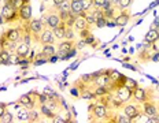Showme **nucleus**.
<instances>
[{
	"instance_id": "1",
	"label": "nucleus",
	"mask_w": 159,
	"mask_h": 123,
	"mask_svg": "<svg viewBox=\"0 0 159 123\" xmlns=\"http://www.w3.org/2000/svg\"><path fill=\"white\" fill-rule=\"evenodd\" d=\"M112 116V109H110L108 107H106L104 104L99 103L96 100V104L92 112H89V121L92 122H102V121H106V122H110Z\"/></svg>"
},
{
	"instance_id": "2",
	"label": "nucleus",
	"mask_w": 159,
	"mask_h": 123,
	"mask_svg": "<svg viewBox=\"0 0 159 123\" xmlns=\"http://www.w3.org/2000/svg\"><path fill=\"white\" fill-rule=\"evenodd\" d=\"M19 19L18 15V10H15L11 4H4L0 11V22H6V23H11Z\"/></svg>"
},
{
	"instance_id": "3",
	"label": "nucleus",
	"mask_w": 159,
	"mask_h": 123,
	"mask_svg": "<svg viewBox=\"0 0 159 123\" xmlns=\"http://www.w3.org/2000/svg\"><path fill=\"white\" fill-rule=\"evenodd\" d=\"M41 21L44 22V25L49 29H54L59 25L62 21H61V16H59V12H58V8L56 7H52L47 11V14L41 18Z\"/></svg>"
},
{
	"instance_id": "4",
	"label": "nucleus",
	"mask_w": 159,
	"mask_h": 123,
	"mask_svg": "<svg viewBox=\"0 0 159 123\" xmlns=\"http://www.w3.org/2000/svg\"><path fill=\"white\" fill-rule=\"evenodd\" d=\"M122 112L130 119V122H133L139 115L143 112V107H141L140 103H125V105L122 107Z\"/></svg>"
},
{
	"instance_id": "5",
	"label": "nucleus",
	"mask_w": 159,
	"mask_h": 123,
	"mask_svg": "<svg viewBox=\"0 0 159 123\" xmlns=\"http://www.w3.org/2000/svg\"><path fill=\"white\" fill-rule=\"evenodd\" d=\"M34 41L39 42V44H41V45H44V44H55L56 38L54 36L52 29H49V28L45 26V28L43 29V32L40 33L37 37H34Z\"/></svg>"
},
{
	"instance_id": "6",
	"label": "nucleus",
	"mask_w": 159,
	"mask_h": 123,
	"mask_svg": "<svg viewBox=\"0 0 159 123\" xmlns=\"http://www.w3.org/2000/svg\"><path fill=\"white\" fill-rule=\"evenodd\" d=\"M75 46V40H62L59 41L58 48H56V55L61 58V60H66V55L69 54V51Z\"/></svg>"
},
{
	"instance_id": "7",
	"label": "nucleus",
	"mask_w": 159,
	"mask_h": 123,
	"mask_svg": "<svg viewBox=\"0 0 159 123\" xmlns=\"http://www.w3.org/2000/svg\"><path fill=\"white\" fill-rule=\"evenodd\" d=\"M150 89H144L141 88V86H137V88L133 90V97H132V100L134 103H144V101H148V100H154V96L151 94Z\"/></svg>"
},
{
	"instance_id": "8",
	"label": "nucleus",
	"mask_w": 159,
	"mask_h": 123,
	"mask_svg": "<svg viewBox=\"0 0 159 123\" xmlns=\"http://www.w3.org/2000/svg\"><path fill=\"white\" fill-rule=\"evenodd\" d=\"M112 92H114V94L117 96V97L124 103V104L125 103H128V101H130L132 97H133V90L126 88L125 85H118Z\"/></svg>"
},
{
	"instance_id": "9",
	"label": "nucleus",
	"mask_w": 159,
	"mask_h": 123,
	"mask_svg": "<svg viewBox=\"0 0 159 123\" xmlns=\"http://www.w3.org/2000/svg\"><path fill=\"white\" fill-rule=\"evenodd\" d=\"M28 28H29V32L33 34V38H34L43 32V29L45 28V25H44V22L41 21V18H39V19H33L32 18L30 21L28 22Z\"/></svg>"
},
{
	"instance_id": "10",
	"label": "nucleus",
	"mask_w": 159,
	"mask_h": 123,
	"mask_svg": "<svg viewBox=\"0 0 159 123\" xmlns=\"http://www.w3.org/2000/svg\"><path fill=\"white\" fill-rule=\"evenodd\" d=\"M141 107H143V114L150 118V116H155V115H159V108L155 105L154 100H148V101H144L141 103Z\"/></svg>"
},
{
	"instance_id": "11",
	"label": "nucleus",
	"mask_w": 159,
	"mask_h": 123,
	"mask_svg": "<svg viewBox=\"0 0 159 123\" xmlns=\"http://www.w3.org/2000/svg\"><path fill=\"white\" fill-rule=\"evenodd\" d=\"M22 32H24V29H22V26H19V28H11L8 29L7 32L3 33V37L11 40V41H15V42H19L21 41V37H22Z\"/></svg>"
},
{
	"instance_id": "12",
	"label": "nucleus",
	"mask_w": 159,
	"mask_h": 123,
	"mask_svg": "<svg viewBox=\"0 0 159 123\" xmlns=\"http://www.w3.org/2000/svg\"><path fill=\"white\" fill-rule=\"evenodd\" d=\"M114 21H115V25L117 26L124 28V26L130 21V12H129L128 10H119V11L117 12V15H115Z\"/></svg>"
},
{
	"instance_id": "13",
	"label": "nucleus",
	"mask_w": 159,
	"mask_h": 123,
	"mask_svg": "<svg viewBox=\"0 0 159 123\" xmlns=\"http://www.w3.org/2000/svg\"><path fill=\"white\" fill-rule=\"evenodd\" d=\"M18 15H19V21H22L24 23H28L32 19V4L28 3L25 4L22 8L18 10Z\"/></svg>"
},
{
	"instance_id": "14",
	"label": "nucleus",
	"mask_w": 159,
	"mask_h": 123,
	"mask_svg": "<svg viewBox=\"0 0 159 123\" xmlns=\"http://www.w3.org/2000/svg\"><path fill=\"white\" fill-rule=\"evenodd\" d=\"M158 41H159V29H157V28H151L150 30L147 32V34H145L144 42H148V44L154 45V44H157Z\"/></svg>"
},
{
	"instance_id": "15",
	"label": "nucleus",
	"mask_w": 159,
	"mask_h": 123,
	"mask_svg": "<svg viewBox=\"0 0 159 123\" xmlns=\"http://www.w3.org/2000/svg\"><path fill=\"white\" fill-rule=\"evenodd\" d=\"M14 52L19 56V58H28L29 54L32 52V49H30V45H29V44H25V42L19 41Z\"/></svg>"
},
{
	"instance_id": "16",
	"label": "nucleus",
	"mask_w": 159,
	"mask_h": 123,
	"mask_svg": "<svg viewBox=\"0 0 159 123\" xmlns=\"http://www.w3.org/2000/svg\"><path fill=\"white\" fill-rule=\"evenodd\" d=\"M88 28H91V26H89V23L87 22V18L82 15H77V18H75V21H74V25H73V29L75 30V33L84 30V29H88Z\"/></svg>"
},
{
	"instance_id": "17",
	"label": "nucleus",
	"mask_w": 159,
	"mask_h": 123,
	"mask_svg": "<svg viewBox=\"0 0 159 123\" xmlns=\"http://www.w3.org/2000/svg\"><path fill=\"white\" fill-rule=\"evenodd\" d=\"M70 4H71V11L74 12L75 15H82V16L87 15L81 0H70Z\"/></svg>"
},
{
	"instance_id": "18",
	"label": "nucleus",
	"mask_w": 159,
	"mask_h": 123,
	"mask_svg": "<svg viewBox=\"0 0 159 123\" xmlns=\"http://www.w3.org/2000/svg\"><path fill=\"white\" fill-rule=\"evenodd\" d=\"M16 45H18V42L11 41V40L3 37V36H2V38H0V46H2V49H6V51H8V52H12V51H15Z\"/></svg>"
},
{
	"instance_id": "19",
	"label": "nucleus",
	"mask_w": 159,
	"mask_h": 123,
	"mask_svg": "<svg viewBox=\"0 0 159 123\" xmlns=\"http://www.w3.org/2000/svg\"><path fill=\"white\" fill-rule=\"evenodd\" d=\"M52 32H54V36L56 38V41H62V40H65V33H66V23L65 22H61L56 28L52 29Z\"/></svg>"
},
{
	"instance_id": "20",
	"label": "nucleus",
	"mask_w": 159,
	"mask_h": 123,
	"mask_svg": "<svg viewBox=\"0 0 159 123\" xmlns=\"http://www.w3.org/2000/svg\"><path fill=\"white\" fill-rule=\"evenodd\" d=\"M18 104H21L22 107H25V108H28V109H33V108H36V103L32 100V97L29 94H24V96H21V97L18 99Z\"/></svg>"
},
{
	"instance_id": "21",
	"label": "nucleus",
	"mask_w": 159,
	"mask_h": 123,
	"mask_svg": "<svg viewBox=\"0 0 159 123\" xmlns=\"http://www.w3.org/2000/svg\"><path fill=\"white\" fill-rule=\"evenodd\" d=\"M110 82H111L110 75H107V74H102V75H99V77H95V78H93V82H92V84L96 85V86H106V88H107V86L110 85Z\"/></svg>"
},
{
	"instance_id": "22",
	"label": "nucleus",
	"mask_w": 159,
	"mask_h": 123,
	"mask_svg": "<svg viewBox=\"0 0 159 123\" xmlns=\"http://www.w3.org/2000/svg\"><path fill=\"white\" fill-rule=\"evenodd\" d=\"M110 122H117V123H130V119L128 118L124 112H117V114H112Z\"/></svg>"
},
{
	"instance_id": "23",
	"label": "nucleus",
	"mask_w": 159,
	"mask_h": 123,
	"mask_svg": "<svg viewBox=\"0 0 159 123\" xmlns=\"http://www.w3.org/2000/svg\"><path fill=\"white\" fill-rule=\"evenodd\" d=\"M40 112H41V115H43V116H45L47 119H51V121L55 118L56 115H58L56 112H54L51 108L47 107L45 104H41V105H40Z\"/></svg>"
},
{
	"instance_id": "24",
	"label": "nucleus",
	"mask_w": 159,
	"mask_h": 123,
	"mask_svg": "<svg viewBox=\"0 0 159 123\" xmlns=\"http://www.w3.org/2000/svg\"><path fill=\"white\" fill-rule=\"evenodd\" d=\"M80 96H81L84 100H89V101H91V100H96V99H98V97H96V94H95V92L89 89V85L85 89H82L81 93H80Z\"/></svg>"
},
{
	"instance_id": "25",
	"label": "nucleus",
	"mask_w": 159,
	"mask_h": 123,
	"mask_svg": "<svg viewBox=\"0 0 159 123\" xmlns=\"http://www.w3.org/2000/svg\"><path fill=\"white\" fill-rule=\"evenodd\" d=\"M41 52L49 58L52 55H56V46L55 44H44V45H41Z\"/></svg>"
},
{
	"instance_id": "26",
	"label": "nucleus",
	"mask_w": 159,
	"mask_h": 123,
	"mask_svg": "<svg viewBox=\"0 0 159 123\" xmlns=\"http://www.w3.org/2000/svg\"><path fill=\"white\" fill-rule=\"evenodd\" d=\"M29 112H30V109L28 108H21L18 112H16V121L19 122H28L29 121Z\"/></svg>"
},
{
	"instance_id": "27",
	"label": "nucleus",
	"mask_w": 159,
	"mask_h": 123,
	"mask_svg": "<svg viewBox=\"0 0 159 123\" xmlns=\"http://www.w3.org/2000/svg\"><path fill=\"white\" fill-rule=\"evenodd\" d=\"M10 56H11V52L0 48V64H10Z\"/></svg>"
},
{
	"instance_id": "28",
	"label": "nucleus",
	"mask_w": 159,
	"mask_h": 123,
	"mask_svg": "<svg viewBox=\"0 0 159 123\" xmlns=\"http://www.w3.org/2000/svg\"><path fill=\"white\" fill-rule=\"evenodd\" d=\"M92 90L95 92L96 97H103V96H106V94H108V93H110L106 86H96V85H93V89H92Z\"/></svg>"
},
{
	"instance_id": "29",
	"label": "nucleus",
	"mask_w": 159,
	"mask_h": 123,
	"mask_svg": "<svg viewBox=\"0 0 159 123\" xmlns=\"http://www.w3.org/2000/svg\"><path fill=\"white\" fill-rule=\"evenodd\" d=\"M124 85L126 86V88L132 89V90H134V89L139 86V84H137V81H136V79L129 78V77H124Z\"/></svg>"
},
{
	"instance_id": "30",
	"label": "nucleus",
	"mask_w": 159,
	"mask_h": 123,
	"mask_svg": "<svg viewBox=\"0 0 159 123\" xmlns=\"http://www.w3.org/2000/svg\"><path fill=\"white\" fill-rule=\"evenodd\" d=\"M58 11L59 12H71V4H70V0H65L61 6H58Z\"/></svg>"
},
{
	"instance_id": "31",
	"label": "nucleus",
	"mask_w": 159,
	"mask_h": 123,
	"mask_svg": "<svg viewBox=\"0 0 159 123\" xmlns=\"http://www.w3.org/2000/svg\"><path fill=\"white\" fill-rule=\"evenodd\" d=\"M40 115H41V112L37 111L36 108L30 109V112H29V121L28 122H39L40 121Z\"/></svg>"
},
{
	"instance_id": "32",
	"label": "nucleus",
	"mask_w": 159,
	"mask_h": 123,
	"mask_svg": "<svg viewBox=\"0 0 159 123\" xmlns=\"http://www.w3.org/2000/svg\"><path fill=\"white\" fill-rule=\"evenodd\" d=\"M65 40H75V30L73 28H70V26H66Z\"/></svg>"
},
{
	"instance_id": "33",
	"label": "nucleus",
	"mask_w": 159,
	"mask_h": 123,
	"mask_svg": "<svg viewBox=\"0 0 159 123\" xmlns=\"http://www.w3.org/2000/svg\"><path fill=\"white\" fill-rule=\"evenodd\" d=\"M132 2H133V0H118L117 7H118L119 10H128L129 6L132 4Z\"/></svg>"
},
{
	"instance_id": "34",
	"label": "nucleus",
	"mask_w": 159,
	"mask_h": 123,
	"mask_svg": "<svg viewBox=\"0 0 159 123\" xmlns=\"http://www.w3.org/2000/svg\"><path fill=\"white\" fill-rule=\"evenodd\" d=\"M28 3H30V0H12V7H14L15 10H19L22 8L25 4H28Z\"/></svg>"
},
{
	"instance_id": "35",
	"label": "nucleus",
	"mask_w": 159,
	"mask_h": 123,
	"mask_svg": "<svg viewBox=\"0 0 159 123\" xmlns=\"http://www.w3.org/2000/svg\"><path fill=\"white\" fill-rule=\"evenodd\" d=\"M106 23H107V19H106L104 15H102V16H98V18H96L95 26L98 29H102V28H104V26H106Z\"/></svg>"
},
{
	"instance_id": "36",
	"label": "nucleus",
	"mask_w": 159,
	"mask_h": 123,
	"mask_svg": "<svg viewBox=\"0 0 159 123\" xmlns=\"http://www.w3.org/2000/svg\"><path fill=\"white\" fill-rule=\"evenodd\" d=\"M75 18H77V15L74 14V12H69V15H67V18H66V26H70V28H73V25H74V21H75Z\"/></svg>"
},
{
	"instance_id": "37",
	"label": "nucleus",
	"mask_w": 159,
	"mask_h": 123,
	"mask_svg": "<svg viewBox=\"0 0 159 123\" xmlns=\"http://www.w3.org/2000/svg\"><path fill=\"white\" fill-rule=\"evenodd\" d=\"M85 18H87V22L89 23V26L95 25V22H96V15H95L92 11H88L87 15H85Z\"/></svg>"
},
{
	"instance_id": "38",
	"label": "nucleus",
	"mask_w": 159,
	"mask_h": 123,
	"mask_svg": "<svg viewBox=\"0 0 159 123\" xmlns=\"http://www.w3.org/2000/svg\"><path fill=\"white\" fill-rule=\"evenodd\" d=\"M85 40V42H87V45H91V46H93V48H96V45H98V41H96V38L93 37V34H89L87 38H84Z\"/></svg>"
},
{
	"instance_id": "39",
	"label": "nucleus",
	"mask_w": 159,
	"mask_h": 123,
	"mask_svg": "<svg viewBox=\"0 0 159 123\" xmlns=\"http://www.w3.org/2000/svg\"><path fill=\"white\" fill-rule=\"evenodd\" d=\"M81 2H82V6H84L85 12L91 11L93 8V0H81Z\"/></svg>"
},
{
	"instance_id": "40",
	"label": "nucleus",
	"mask_w": 159,
	"mask_h": 123,
	"mask_svg": "<svg viewBox=\"0 0 159 123\" xmlns=\"http://www.w3.org/2000/svg\"><path fill=\"white\" fill-rule=\"evenodd\" d=\"M11 122H14V115L10 111H6L4 115H3V123H11Z\"/></svg>"
},
{
	"instance_id": "41",
	"label": "nucleus",
	"mask_w": 159,
	"mask_h": 123,
	"mask_svg": "<svg viewBox=\"0 0 159 123\" xmlns=\"http://www.w3.org/2000/svg\"><path fill=\"white\" fill-rule=\"evenodd\" d=\"M81 81L85 82L87 85L92 84V82H93V75H92V74H85V75H82V77H81Z\"/></svg>"
},
{
	"instance_id": "42",
	"label": "nucleus",
	"mask_w": 159,
	"mask_h": 123,
	"mask_svg": "<svg viewBox=\"0 0 159 123\" xmlns=\"http://www.w3.org/2000/svg\"><path fill=\"white\" fill-rule=\"evenodd\" d=\"M78 34H80V38H87L88 36L91 34V28H88V29H84V30L78 32Z\"/></svg>"
},
{
	"instance_id": "43",
	"label": "nucleus",
	"mask_w": 159,
	"mask_h": 123,
	"mask_svg": "<svg viewBox=\"0 0 159 123\" xmlns=\"http://www.w3.org/2000/svg\"><path fill=\"white\" fill-rule=\"evenodd\" d=\"M106 2H107V0H93V7L102 10V7H103V4Z\"/></svg>"
},
{
	"instance_id": "44",
	"label": "nucleus",
	"mask_w": 159,
	"mask_h": 123,
	"mask_svg": "<svg viewBox=\"0 0 159 123\" xmlns=\"http://www.w3.org/2000/svg\"><path fill=\"white\" fill-rule=\"evenodd\" d=\"M52 122H55V123H66V122H67V121H66V119L65 118H62V116L61 115H56L55 116V118L54 119H52Z\"/></svg>"
},
{
	"instance_id": "45",
	"label": "nucleus",
	"mask_w": 159,
	"mask_h": 123,
	"mask_svg": "<svg viewBox=\"0 0 159 123\" xmlns=\"http://www.w3.org/2000/svg\"><path fill=\"white\" fill-rule=\"evenodd\" d=\"M6 111H7V104L6 103H0V118L4 115Z\"/></svg>"
},
{
	"instance_id": "46",
	"label": "nucleus",
	"mask_w": 159,
	"mask_h": 123,
	"mask_svg": "<svg viewBox=\"0 0 159 123\" xmlns=\"http://www.w3.org/2000/svg\"><path fill=\"white\" fill-rule=\"evenodd\" d=\"M85 45H87V42H85V40H84V38H81V40H80L78 42L75 41V46H77V49H81V48H84Z\"/></svg>"
},
{
	"instance_id": "47",
	"label": "nucleus",
	"mask_w": 159,
	"mask_h": 123,
	"mask_svg": "<svg viewBox=\"0 0 159 123\" xmlns=\"http://www.w3.org/2000/svg\"><path fill=\"white\" fill-rule=\"evenodd\" d=\"M147 122H150V123H159V115L150 116V118L147 119Z\"/></svg>"
},
{
	"instance_id": "48",
	"label": "nucleus",
	"mask_w": 159,
	"mask_h": 123,
	"mask_svg": "<svg viewBox=\"0 0 159 123\" xmlns=\"http://www.w3.org/2000/svg\"><path fill=\"white\" fill-rule=\"evenodd\" d=\"M152 28H157V29H159V15H158V16H155L154 23H152Z\"/></svg>"
},
{
	"instance_id": "49",
	"label": "nucleus",
	"mask_w": 159,
	"mask_h": 123,
	"mask_svg": "<svg viewBox=\"0 0 159 123\" xmlns=\"http://www.w3.org/2000/svg\"><path fill=\"white\" fill-rule=\"evenodd\" d=\"M52 4H54V7H58V6H61L62 3L65 2V0H51Z\"/></svg>"
},
{
	"instance_id": "50",
	"label": "nucleus",
	"mask_w": 159,
	"mask_h": 123,
	"mask_svg": "<svg viewBox=\"0 0 159 123\" xmlns=\"http://www.w3.org/2000/svg\"><path fill=\"white\" fill-rule=\"evenodd\" d=\"M125 67H128V68H130V70H134V71H136V67H134V66H130V64H126V63H125Z\"/></svg>"
},
{
	"instance_id": "51",
	"label": "nucleus",
	"mask_w": 159,
	"mask_h": 123,
	"mask_svg": "<svg viewBox=\"0 0 159 123\" xmlns=\"http://www.w3.org/2000/svg\"><path fill=\"white\" fill-rule=\"evenodd\" d=\"M48 2H51V0H43V3H48Z\"/></svg>"
},
{
	"instance_id": "52",
	"label": "nucleus",
	"mask_w": 159,
	"mask_h": 123,
	"mask_svg": "<svg viewBox=\"0 0 159 123\" xmlns=\"http://www.w3.org/2000/svg\"><path fill=\"white\" fill-rule=\"evenodd\" d=\"M157 92H159V86H158V89H157Z\"/></svg>"
}]
</instances>
